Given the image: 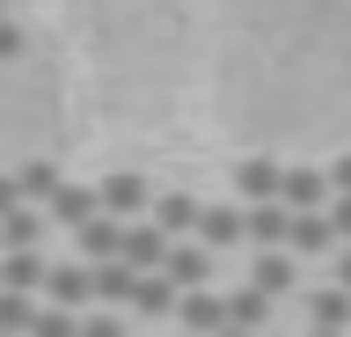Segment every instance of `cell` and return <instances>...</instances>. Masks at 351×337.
Returning a JSON list of instances; mask_svg holds the SVG:
<instances>
[{"instance_id": "6da1fadb", "label": "cell", "mask_w": 351, "mask_h": 337, "mask_svg": "<svg viewBox=\"0 0 351 337\" xmlns=\"http://www.w3.org/2000/svg\"><path fill=\"white\" fill-rule=\"evenodd\" d=\"M344 242V235H337V220H329V205H307V213H293V257H329V249Z\"/></svg>"}, {"instance_id": "4316f807", "label": "cell", "mask_w": 351, "mask_h": 337, "mask_svg": "<svg viewBox=\"0 0 351 337\" xmlns=\"http://www.w3.org/2000/svg\"><path fill=\"white\" fill-rule=\"evenodd\" d=\"M329 183H337V191H351V154H337V161H329Z\"/></svg>"}, {"instance_id": "9c48e42d", "label": "cell", "mask_w": 351, "mask_h": 337, "mask_svg": "<svg viewBox=\"0 0 351 337\" xmlns=\"http://www.w3.org/2000/svg\"><path fill=\"white\" fill-rule=\"evenodd\" d=\"M249 279H256V286L278 301V293H293V286H300V257H293V249H256Z\"/></svg>"}, {"instance_id": "9a60e30c", "label": "cell", "mask_w": 351, "mask_h": 337, "mask_svg": "<svg viewBox=\"0 0 351 337\" xmlns=\"http://www.w3.org/2000/svg\"><path fill=\"white\" fill-rule=\"evenodd\" d=\"M44 279H51L44 249H8V257H0V286H22V293H37Z\"/></svg>"}, {"instance_id": "e0dca14e", "label": "cell", "mask_w": 351, "mask_h": 337, "mask_svg": "<svg viewBox=\"0 0 351 337\" xmlns=\"http://www.w3.org/2000/svg\"><path fill=\"white\" fill-rule=\"evenodd\" d=\"M307 323H322V330H351V286H315V293H307Z\"/></svg>"}, {"instance_id": "4fadbf2b", "label": "cell", "mask_w": 351, "mask_h": 337, "mask_svg": "<svg viewBox=\"0 0 351 337\" xmlns=\"http://www.w3.org/2000/svg\"><path fill=\"white\" fill-rule=\"evenodd\" d=\"M234 183H241V198L256 205V198H285V169L271 154H256V161H241L234 169Z\"/></svg>"}, {"instance_id": "d6986e66", "label": "cell", "mask_w": 351, "mask_h": 337, "mask_svg": "<svg viewBox=\"0 0 351 337\" xmlns=\"http://www.w3.org/2000/svg\"><path fill=\"white\" fill-rule=\"evenodd\" d=\"M197 213H205V205H197V198H183V191L154 198V220L169 227V235H197Z\"/></svg>"}, {"instance_id": "52a82bcc", "label": "cell", "mask_w": 351, "mask_h": 337, "mask_svg": "<svg viewBox=\"0 0 351 337\" xmlns=\"http://www.w3.org/2000/svg\"><path fill=\"white\" fill-rule=\"evenodd\" d=\"M44 213H51V227H88L95 213H103V191H88V183H59Z\"/></svg>"}, {"instance_id": "44dd1931", "label": "cell", "mask_w": 351, "mask_h": 337, "mask_svg": "<svg viewBox=\"0 0 351 337\" xmlns=\"http://www.w3.org/2000/svg\"><path fill=\"white\" fill-rule=\"evenodd\" d=\"M15 176H22V198H29V205H51V191H59V169H51V161H22V169H15Z\"/></svg>"}, {"instance_id": "2e32d148", "label": "cell", "mask_w": 351, "mask_h": 337, "mask_svg": "<svg viewBox=\"0 0 351 337\" xmlns=\"http://www.w3.org/2000/svg\"><path fill=\"white\" fill-rule=\"evenodd\" d=\"M329 169H285V205L293 213H307V205H329Z\"/></svg>"}, {"instance_id": "5b68a950", "label": "cell", "mask_w": 351, "mask_h": 337, "mask_svg": "<svg viewBox=\"0 0 351 337\" xmlns=\"http://www.w3.org/2000/svg\"><path fill=\"white\" fill-rule=\"evenodd\" d=\"M249 242L256 249H285L293 242V205L285 198H256L249 205Z\"/></svg>"}, {"instance_id": "3957f363", "label": "cell", "mask_w": 351, "mask_h": 337, "mask_svg": "<svg viewBox=\"0 0 351 337\" xmlns=\"http://www.w3.org/2000/svg\"><path fill=\"white\" fill-rule=\"evenodd\" d=\"M176 323H183V330H197V337H219V330H227V293H213V286H183Z\"/></svg>"}, {"instance_id": "603a6c76", "label": "cell", "mask_w": 351, "mask_h": 337, "mask_svg": "<svg viewBox=\"0 0 351 337\" xmlns=\"http://www.w3.org/2000/svg\"><path fill=\"white\" fill-rule=\"evenodd\" d=\"M81 337H125V315H117V308L88 315V323H81Z\"/></svg>"}, {"instance_id": "83f0119b", "label": "cell", "mask_w": 351, "mask_h": 337, "mask_svg": "<svg viewBox=\"0 0 351 337\" xmlns=\"http://www.w3.org/2000/svg\"><path fill=\"white\" fill-rule=\"evenodd\" d=\"M337 286H351V249H337Z\"/></svg>"}, {"instance_id": "5bb4252c", "label": "cell", "mask_w": 351, "mask_h": 337, "mask_svg": "<svg viewBox=\"0 0 351 337\" xmlns=\"http://www.w3.org/2000/svg\"><path fill=\"white\" fill-rule=\"evenodd\" d=\"M44 220H51V213H37V205L22 198L15 213H0V249H37L44 242Z\"/></svg>"}, {"instance_id": "484cf974", "label": "cell", "mask_w": 351, "mask_h": 337, "mask_svg": "<svg viewBox=\"0 0 351 337\" xmlns=\"http://www.w3.org/2000/svg\"><path fill=\"white\" fill-rule=\"evenodd\" d=\"M22 205V176H0V213H15Z\"/></svg>"}, {"instance_id": "ba28073f", "label": "cell", "mask_w": 351, "mask_h": 337, "mask_svg": "<svg viewBox=\"0 0 351 337\" xmlns=\"http://www.w3.org/2000/svg\"><path fill=\"white\" fill-rule=\"evenodd\" d=\"M169 242H176V235H169L161 220H132V227H125V257H132L139 271H161V264H169Z\"/></svg>"}, {"instance_id": "cb8c5ba5", "label": "cell", "mask_w": 351, "mask_h": 337, "mask_svg": "<svg viewBox=\"0 0 351 337\" xmlns=\"http://www.w3.org/2000/svg\"><path fill=\"white\" fill-rule=\"evenodd\" d=\"M329 220H337V235L351 242V191H337V198H329Z\"/></svg>"}, {"instance_id": "ac0fdd59", "label": "cell", "mask_w": 351, "mask_h": 337, "mask_svg": "<svg viewBox=\"0 0 351 337\" xmlns=\"http://www.w3.org/2000/svg\"><path fill=\"white\" fill-rule=\"evenodd\" d=\"M227 323H241V330H263V323H271V293H263L256 279H249V286H234V293H227Z\"/></svg>"}, {"instance_id": "7402d4cb", "label": "cell", "mask_w": 351, "mask_h": 337, "mask_svg": "<svg viewBox=\"0 0 351 337\" xmlns=\"http://www.w3.org/2000/svg\"><path fill=\"white\" fill-rule=\"evenodd\" d=\"M29 337H81V315L59 308V301H44V308H37V330H29Z\"/></svg>"}, {"instance_id": "30bf717a", "label": "cell", "mask_w": 351, "mask_h": 337, "mask_svg": "<svg viewBox=\"0 0 351 337\" xmlns=\"http://www.w3.org/2000/svg\"><path fill=\"white\" fill-rule=\"evenodd\" d=\"M176 308H183V279L147 271V279H139V293H132V315H154V323H161V315H176Z\"/></svg>"}, {"instance_id": "f546056e", "label": "cell", "mask_w": 351, "mask_h": 337, "mask_svg": "<svg viewBox=\"0 0 351 337\" xmlns=\"http://www.w3.org/2000/svg\"><path fill=\"white\" fill-rule=\"evenodd\" d=\"M307 337H351V330H322V323H315V330H307Z\"/></svg>"}, {"instance_id": "1f68e13d", "label": "cell", "mask_w": 351, "mask_h": 337, "mask_svg": "<svg viewBox=\"0 0 351 337\" xmlns=\"http://www.w3.org/2000/svg\"><path fill=\"white\" fill-rule=\"evenodd\" d=\"M183 337H197V330H183Z\"/></svg>"}, {"instance_id": "7c38bea8", "label": "cell", "mask_w": 351, "mask_h": 337, "mask_svg": "<svg viewBox=\"0 0 351 337\" xmlns=\"http://www.w3.org/2000/svg\"><path fill=\"white\" fill-rule=\"evenodd\" d=\"M197 242H213V249L249 242V213H234V205H205V213H197Z\"/></svg>"}, {"instance_id": "d4e9b609", "label": "cell", "mask_w": 351, "mask_h": 337, "mask_svg": "<svg viewBox=\"0 0 351 337\" xmlns=\"http://www.w3.org/2000/svg\"><path fill=\"white\" fill-rule=\"evenodd\" d=\"M0 59H22V30L8 23V15H0Z\"/></svg>"}, {"instance_id": "8992f818", "label": "cell", "mask_w": 351, "mask_h": 337, "mask_svg": "<svg viewBox=\"0 0 351 337\" xmlns=\"http://www.w3.org/2000/svg\"><path fill=\"white\" fill-rule=\"evenodd\" d=\"M125 227H132V220H117V213H95L88 227H73V242H81L88 264H103V257H125Z\"/></svg>"}, {"instance_id": "f1b7e54d", "label": "cell", "mask_w": 351, "mask_h": 337, "mask_svg": "<svg viewBox=\"0 0 351 337\" xmlns=\"http://www.w3.org/2000/svg\"><path fill=\"white\" fill-rule=\"evenodd\" d=\"M219 337H263V330H241V323H227V330H219Z\"/></svg>"}, {"instance_id": "277c9868", "label": "cell", "mask_w": 351, "mask_h": 337, "mask_svg": "<svg viewBox=\"0 0 351 337\" xmlns=\"http://www.w3.org/2000/svg\"><path fill=\"white\" fill-rule=\"evenodd\" d=\"M154 205V191H147V176L139 169H117V176H103V213H117V220H139Z\"/></svg>"}, {"instance_id": "8fae6325", "label": "cell", "mask_w": 351, "mask_h": 337, "mask_svg": "<svg viewBox=\"0 0 351 337\" xmlns=\"http://www.w3.org/2000/svg\"><path fill=\"white\" fill-rule=\"evenodd\" d=\"M213 257H219L213 242H183V235H176L161 271H169V279H183V286H205V279H213Z\"/></svg>"}, {"instance_id": "7a4b0ae2", "label": "cell", "mask_w": 351, "mask_h": 337, "mask_svg": "<svg viewBox=\"0 0 351 337\" xmlns=\"http://www.w3.org/2000/svg\"><path fill=\"white\" fill-rule=\"evenodd\" d=\"M44 301H59V308H88V301H95V264H88V257H73V264H51V279H44Z\"/></svg>"}, {"instance_id": "4dcf8cb0", "label": "cell", "mask_w": 351, "mask_h": 337, "mask_svg": "<svg viewBox=\"0 0 351 337\" xmlns=\"http://www.w3.org/2000/svg\"><path fill=\"white\" fill-rule=\"evenodd\" d=\"M0 337H15V330H0Z\"/></svg>"}, {"instance_id": "ffe728a7", "label": "cell", "mask_w": 351, "mask_h": 337, "mask_svg": "<svg viewBox=\"0 0 351 337\" xmlns=\"http://www.w3.org/2000/svg\"><path fill=\"white\" fill-rule=\"evenodd\" d=\"M0 330H15V337L37 330V301H29L22 286H0Z\"/></svg>"}]
</instances>
